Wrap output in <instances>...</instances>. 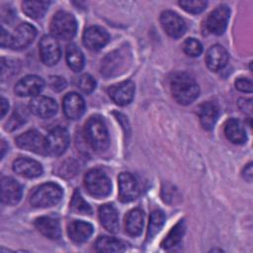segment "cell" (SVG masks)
Listing matches in <instances>:
<instances>
[{
    "instance_id": "cell-1",
    "label": "cell",
    "mask_w": 253,
    "mask_h": 253,
    "mask_svg": "<svg viewBox=\"0 0 253 253\" xmlns=\"http://www.w3.org/2000/svg\"><path fill=\"white\" fill-rule=\"evenodd\" d=\"M171 92L179 104L189 105L198 98L200 88L194 77L188 73L179 72L171 78Z\"/></svg>"
},
{
    "instance_id": "cell-2",
    "label": "cell",
    "mask_w": 253,
    "mask_h": 253,
    "mask_svg": "<svg viewBox=\"0 0 253 253\" xmlns=\"http://www.w3.org/2000/svg\"><path fill=\"white\" fill-rule=\"evenodd\" d=\"M86 138L93 149L103 151L108 148L110 143L109 132L107 126L100 116H93L89 118L85 125Z\"/></svg>"
},
{
    "instance_id": "cell-3",
    "label": "cell",
    "mask_w": 253,
    "mask_h": 253,
    "mask_svg": "<svg viewBox=\"0 0 253 253\" xmlns=\"http://www.w3.org/2000/svg\"><path fill=\"white\" fill-rule=\"evenodd\" d=\"M62 189L55 183H44L36 187L30 195V203L35 208H48L56 205L62 197Z\"/></svg>"
},
{
    "instance_id": "cell-4",
    "label": "cell",
    "mask_w": 253,
    "mask_h": 253,
    "mask_svg": "<svg viewBox=\"0 0 253 253\" xmlns=\"http://www.w3.org/2000/svg\"><path fill=\"white\" fill-rule=\"evenodd\" d=\"M76 30V20L70 13L59 11L53 15L50 21L51 36L56 40H70L75 36Z\"/></svg>"
},
{
    "instance_id": "cell-5",
    "label": "cell",
    "mask_w": 253,
    "mask_h": 253,
    "mask_svg": "<svg viewBox=\"0 0 253 253\" xmlns=\"http://www.w3.org/2000/svg\"><path fill=\"white\" fill-rule=\"evenodd\" d=\"M84 185L90 195L95 198L107 197L112 191L110 178L100 169H91L84 177Z\"/></svg>"
},
{
    "instance_id": "cell-6",
    "label": "cell",
    "mask_w": 253,
    "mask_h": 253,
    "mask_svg": "<svg viewBox=\"0 0 253 253\" xmlns=\"http://www.w3.org/2000/svg\"><path fill=\"white\" fill-rule=\"evenodd\" d=\"M37 36V30L29 23L20 24L12 34H9L8 47L12 49H23L33 42Z\"/></svg>"
},
{
    "instance_id": "cell-7",
    "label": "cell",
    "mask_w": 253,
    "mask_h": 253,
    "mask_svg": "<svg viewBox=\"0 0 253 253\" xmlns=\"http://www.w3.org/2000/svg\"><path fill=\"white\" fill-rule=\"evenodd\" d=\"M16 143L24 150L42 155L47 154L46 139L37 130H29L20 134L16 138Z\"/></svg>"
},
{
    "instance_id": "cell-8",
    "label": "cell",
    "mask_w": 253,
    "mask_h": 253,
    "mask_svg": "<svg viewBox=\"0 0 253 253\" xmlns=\"http://www.w3.org/2000/svg\"><path fill=\"white\" fill-rule=\"evenodd\" d=\"M230 10L226 5L221 4L217 6L213 11L211 12L206 20L207 31L213 35H222L226 30Z\"/></svg>"
},
{
    "instance_id": "cell-9",
    "label": "cell",
    "mask_w": 253,
    "mask_h": 253,
    "mask_svg": "<svg viewBox=\"0 0 253 253\" xmlns=\"http://www.w3.org/2000/svg\"><path fill=\"white\" fill-rule=\"evenodd\" d=\"M46 139L47 154L52 156L61 155L69 143V133L66 128L57 126L49 131Z\"/></svg>"
},
{
    "instance_id": "cell-10",
    "label": "cell",
    "mask_w": 253,
    "mask_h": 253,
    "mask_svg": "<svg viewBox=\"0 0 253 253\" xmlns=\"http://www.w3.org/2000/svg\"><path fill=\"white\" fill-rule=\"evenodd\" d=\"M40 47V55L42 61L48 66L54 65L60 58V46L57 40L50 36H43L39 43Z\"/></svg>"
},
{
    "instance_id": "cell-11",
    "label": "cell",
    "mask_w": 253,
    "mask_h": 253,
    "mask_svg": "<svg viewBox=\"0 0 253 253\" xmlns=\"http://www.w3.org/2000/svg\"><path fill=\"white\" fill-rule=\"evenodd\" d=\"M160 24L167 35L177 39L182 37L186 32L184 20L175 12L166 10L160 15Z\"/></svg>"
},
{
    "instance_id": "cell-12",
    "label": "cell",
    "mask_w": 253,
    "mask_h": 253,
    "mask_svg": "<svg viewBox=\"0 0 253 253\" xmlns=\"http://www.w3.org/2000/svg\"><path fill=\"white\" fill-rule=\"evenodd\" d=\"M134 91L135 87L133 82L130 80H126L110 86L108 89V94L117 105L126 106L132 101Z\"/></svg>"
},
{
    "instance_id": "cell-13",
    "label": "cell",
    "mask_w": 253,
    "mask_h": 253,
    "mask_svg": "<svg viewBox=\"0 0 253 253\" xmlns=\"http://www.w3.org/2000/svg\"><path fill=\"white\" fill-rule=\"evenodd\" d=\"M119 198L123 203L135 200L139 195V186L133 175L123 172L119 175Z\"/></svg>"
},
{
    "instance_id": "cell-14",
    "label": "cell",
    "mask_w": 253,
    "mask_h": 253,
    "mask_svg": "<svg viewBox=\"0 0 253 253\" xmlns=\"http://www.w3.org/2000/svg\"><path fill=\"white\" fill-rule=\"evenodd\" d=\"M44 82L42 77L37 75H28L19 80L14 88L19 97H36L43 89Z\"/></svg>"
},
{
    "instance_id": "cell-15",
    "label": "cell",
    "mask_w": 253,
    "mask_h": 253,
    "mask_svg": "<svg viewBox=\"0 0 253 253\" xmlns=\"http://www.w3.org/2000/svg\"><path fill=\"white\" fill-rule=\"evenodd\" d=\"M109 42V34L99 26H92L85 30L83 34V43L91 50H99Z\"/></svg>"
},
{
    "instance_id": "cell-16",
    "label": "cell",
    "mask_w": 253,
    "mask_h": 253,
    "mask_svg": "<svg viewBox=\"0 0 253 253\" xmlns=\"http://www.w3.org/2000/svg\"><path fill=\"white\" fill-rule=\"evenodd\" d=\"M29 107L34 115L42 119L54 116L57 111V104L52 98L41 95L34 97L30 101Z\"/></svg>"
},
{
    "instance_id": "cell-17",
    "label": "cell",
    "mask_w": 253,
    "mask_h": 253,
    "mask_svg": "<svg viewBox=\"0 0 253 253\" xmlns=\"http://www.w3.org/2000/svg\"><path fill=\"white\" fill-rule=\"evenodd\" d=\"M126 61V53H123L122 50H115L109 53L102 60L101 72L106 77L118 75L125 68Z\"/></svg>"
},
{
    "instance_id": "cell-18",
    "label": "cell",
    "mask_w": 253,
    "mask_h": 253,
    "mask_svg": "<svg viewBox=\"0 0 253 253\" xmlns=\"http://www.w3.org/2000/svg\"><path fill=\"white\" fill-rule=\"evenodd\" d=\"M63 113L69 120H77L82 117L85 111L84 99L75 92L66 94L62 101Z\"/></svg>"
},
{
    "instance_id": "cell-19",
    "label": "cell",
    "mask_w": 253,
    "mask_h": 253,
    "mask_svg": "<svg viewBox=\"0 0 253 253\" xmlns=\"http://www.w3.org/2000/svg\"><path fill=\"white\" fill-rule=\"evenodd\" d=\"M22 197V187L18 181L11 177L1 179V200L4 204L15 205Z\"/></svg>"
},
{
    "instance_id": "cell-20",
    "label": "cell",
    "mask_w": 253,
    "mask_h": 253,
    "mask_svg": "<svg viewBox=\"0 0 253 253\" xmlns=\"http://www.w3.org/2000/svg\"><path fill=\"white\" fill-rule=\"evenodd\" d=\"M13 170L18 175L26 178H36L42 175V165L29 157H19L13 162Z\"/></svg>"
},
{
    "instance_id": "cell-21",
    "label": "cell",
    "mask_w": 253,
    "mask_h": 253,
    "mask_svg": "<svg viewBox=\"0 0 253 253\" xmlns=\"http://www.w3.org/2000/svg\"><path fill=\"white\" fill-rule=\"evenodd\" d=\"M228 59V54L225 48L219 44L211 45L206 53V63L210 70L216 72L222 69Z\"/></svg>"
},
{
    "instance_id": "cell-22",
    "label": "cell",
    "mask_w": 253,
    "mask_h": 253,
    "mask_svg": "<svg viewBox=\"0 0 253 253\" xmlns=\"http://www.w3.org/2000/svg\"><path fill=\"white\" fill-rule=\"evenodd\" d=\"M99 219L102 226L109 232L119 231V214L112 204H105L99 208Z\"/></svg>"
},
{
    "instance_id": "cell-23",
    "label": "cell",
    "mask_w": 253,
    "mask_h": 253,
    "mask_svg": "<svg viewBox=\"0 0 253 253\" xmlns=\"http://www.w3.org/2000/svg\"><path fill=\"white\" fill-rule=\"evenodd\" d=\"M36 228L46 238L57 240L60 238L61 230L59 222L51 216H41L35 220Z\"/></svg>"
},
{
    "instance_id": "cell-24",
    "label": "cell",
    "mask_w": 253,
    "mask_h": 253,
    "mask_svg": "<svg viewBox=\"0 0 253 253\" xmlns=\"http://www.w3.org/2000/svg\"><path fill=\"white\" fill-rule=\"evenodd\" d=\"M93 233V225L83 220H73L67 226L69 238L76 243L86 241Z\"/></svg>"
},
{
    "instance_id": "cell-25",
    "label": "cell",
    "mask_w": 253,
    "mask_h": 253,
    "mask_svg": "<svg viewBox=\"0 0 253 253\" xmlns=\"http://www.w3.org/2000/svg\"><path fill=\"white\" fill-rule=\"evenodd\" d=\"M224 134L229 141L235 144H241L247 140L246 130L241 122L236 119H229L225 123Z\"/></svg>"
},
{
    "instance_id": "cell-26",
    "label": "cell",
    "mask_w": 253,
    "mask_h": 253,
    "mask_svg": "<svg viewBox=\"0 0 253 253\" xmlns=\"http://www.w3.org/2000/svg\"><path fill=\"white\" fill-rule=\"evenodd\" d=\"M199 118L205 129H211L218 117V109L212 102H205L199 107Z\"/></svg>"
},
{
    "instance_id": "cell-27",
    "label": "cell",
    "mask_w": 253,
    "mask_h": 253,
    "mask_svg": "<svg viewBox=\"0 0 253 253\" xmlns=\"http://www.w3.org/2000/svg\"><path fill=\"white\" fill-rule=\"evenodd\" d=\"M126 230L131 236H137L141 233L144 221V214L140 209H134L126 215Z\"/></svg>"
},
{
    "instance_id": "cell-28",
    "label": "cell",
    "mask_w": 253,
    "mask_h": 253,
    "mask_svg": "<svg viewBox=\"0 0 253 253\" xmlns=\"http://www.w3.org/2000/svg\"><path fill=\"white\" fill-rule=\"evenodd\" d=\"M95 247L99 252H122L126 250V243L114 237L100 236L95 243Z\"/></svg>"
},
{
    "instance_id": "cell-29",
    "label": "cell",
    "mask_w": 253,
    "mask_h": 253,
    "mask_svg": "<svg viewBox=\"0 0 253 253\" xmlns=\"http://www.w3.org/2000/svg\"><path fill=\"white\" fill-rule=\"evenodd\" d=\"M50 2L47 1H24L22 2L23 12L32 19L42 18L48 9Z\"/></svg>"
},
{
    "instance_id": "cell-30",
    "label": "cell",
    "mask_w": 253,
    "mask_h": 253,
    "mask_svg": "<svg viewBox=\"0 0 253 253\" xmlns=\"http://www.w3.org/2000/svg\"><path fill=\"white\" fill-rule=\"evenodd\" d=\"M66 61L68 66L75 72H79L84 66V55L81 49L74 43L66 47Z\"/></svg>"
},
{
    "instance_id": "cell-31",
    "label": "cell",
    "mask_w": 253,
    "mask_h": 253,
    "mask_svg": "<svg viewBox=\"0 0 253 253\" xmlns=\"http://www.w3.org/2000/svg\"><path fill=\"white\" fill-rule=\"evenodd\" d=\"M185 222L184 220H180L167 234V236L163 239L161 245L164 249H170L174 246H176L177 244H179V242L181 241L184 233H185Z\"/></svg>"
},
{
    "instance_id": "cell-32",
    "label": "cell",
    "mask_w": 253,
    "mask_h": 253,
    "mask_svg": "<svg viewBox=\"0 0 253 253\" xmlns=\"http://www.w3.org/2000/svg\"><path fill=\"white\" fill-rule=\"evenodd\" d=\"M165 220V215L162 211L155 210L150 214L148 229H147V240H151L161 229Z\"/></svg>"
},
{
    "instance_id": "cell-33",
    "label": "cell",
    "mask_w": 253,
    "mask_h": 253,
    "mask_svg": "<svg viewBox=\"0 0 253 253\" xmlns=\"http://www.w3.org/2000/svg\"><path fill=\"white\" fill-rule=\"evenodd\" d=\"M70 209L72 211L79 214H91V207L85 202L80 193L76 190L70 201Z\"/></svg>"
},
{
    "instance_id": "cell-34",
    "label": "cell",
    "mask_w": 253,
    "mask_h": 253,
    "mask_svg": "<svg viewBox=\"0 0 253 253\" xmlns=\"http://www.w3.org/2000/svg\"><path fill=\"white\" fill-rule=\"evenodd\" d=\"M179 5L188 13L199 14L206 9L208 3L202 0H183L179 2Z\"/></svg>"
},
{
    "instance_id": "cell-35",
    "label": "cell",
    "mask_w": 253,
    "mask_h": 253,
    "mask_svg": "<svg viewBox=\"0 0 253 253\" xmlns=\"http://www.w3.org/2000/svg\"><path fill=\"white\" fill-rule=\"evenodd\" d=\"M183 49L187 55L196 57L202 53L203 46L198 40H196L194 38H189L184 42Z\"/></svg>"
},
{
    "instance_id": "cell-36",
    "label": "cell",
    "mask_w": 253,
    "mask_h": 253,
    "mask_svg": "<svg viewBox=\"0 0 253 253\" xmlns=\"http://www.w3.org/2000/svg\"><path fill=\"white\" fill-rule=\"evenodd\" d=\"M77 85L82 92L89 94L95 89L96 81L90 74H83L78 78Z\"/></svg>"
},
{
    "instance_id": "cell-37",
    "label": "cell",
    "mask_w": 253,
    "mask_h": 253,
    "mask_svg": "<svg viewBox=\"0 0 253 253\" xmlns=\"http://www.w3.org/2000/svg\"><path fill=\"white\" fill-rule=\"evenodd\" d=\"M235 87L241 92L251 93L252 92V82L248 78H238L235 80Z\"/></svg>"
},
{
    "instance_id": "cell-38",
    "label": "cell",
    "mask_w": 253,
    "mask_h": 253,
    "mask_svg": "<svg viewBox=\"0 0 253 253\" xmlns=\"http://www.w3.org/2000/svg\"><path fill=\"white\" fill-rule=\"evenodd\" d=\"M49 86L54 91H61L66 87V81L62 77L53 76V77H50Z\"/></svg>"
},
{
    "instance_id": "cell-39",
    "label": "cell",
    "mask_w": 253,
    "mask_h": 253,
    "mask_svg": "<svg viewBox=\"0 0 253 253\" xmlns=\"http://www.w3.org/2000/svg\"><path fill=\"white\" fill-rule=\"evenodd\" d=\"M242 176L243 178L248 181V182H251L252 181V177H253V171H252V164L251 163H248L244 169H243V172H242Z\"/></svg>"
},
{
    "instance_id": "cell-40",
    "label": "cell",
    "mask_w": 253,
    "mask_h": 253,
    "mask_svg": "<svg viewBox=\"0 0 253 253\" xmlns=\"http://www.w3.org/2000/svg\"><path fill=\"white\" fill-rule=\"evenodd\" d=\"M8 108H9L8 101L5 98H1V118L5 116V114L8 111Z\"/></svg>"
}]
</instances>
